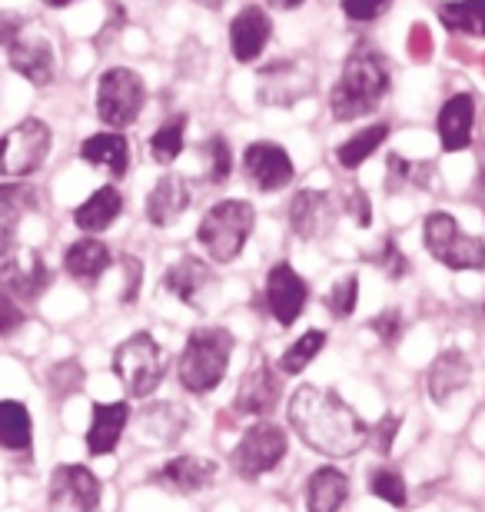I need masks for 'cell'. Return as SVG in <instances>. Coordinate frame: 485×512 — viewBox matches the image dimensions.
I'll list each match as a JSON object with an SVG mask.
<instances>
[{
  "label": "cell",
  "mask_w": 485,
  "mask_h": 512,
  "mask_svg": "<svg viewBox=\"0 0 485 512\" xmlns=\"http://www.w3.org/2000/svg\"><path fill=\"white\" fill-rule=\"evenodd\" d=\"M346 210H349V217L359 223V227H369V223H373V203H369V197L363 190H349Z\"/></svg>",
  "instance_id": "45"
},
{
  "label": "cell",
  "mask_w": 485,
  "mask_h": 512,
  "mask_svg": "<svg viewBox=\"0 0 485 512\" xmlns=\"http://www.w3.org/2000/svg\"><path fill=\"white\" fill-rule=\"evenodd\" d=\"M422 243L432 260L449 270H485V240L462 233L459 220L446 210L429 213L422 223Z\"/></svg>",
  "instance_id": "6"
},
{
  "label": "cell",
  "mask_w": 485,
  "mask_h": 512,
  "mask_svg": "<svg viewBox=\"0 0 485 512\" xmlns=\"http://www.w3.org/2000/svg\"><path fill=\"white\" fill-rule=\"evenodd\" d=\"M183 147H187V117L177 114L170 120H163V127L150 137V153L157 163H173L183 153Z\"/></svg>",
  "instance_id": "36"
},
{
  "label": "cell",
  "mask_w": 485,
  "mask_h": 512,
  "mask_svg": "<svg viewBox=\"0 0 485 512\" xmlns=\"http://www.w3.org/2000/svg\"><path fill=\"white\" fill-rule=\"evenodd\" d=\"M190 207V183L183 173H167L157 180V187L147 197V220L153 227H170Z\"/></svg>",
  "instance_id": "21"
},
{
  "label": "cell",
  "mask_w": 485,
  "mask_h": 512,
  "mask_svg": "<svg viewBox=\"0 0 485 512\" xmlns=\"http://www.w3.org/2000/svg\"><path fill=\"white\" fill-rule=\"evenodd\" d=\"M356 303H359V276L356 273H346L343 280H336L333 286H329V293L323 296V306L336 316V320L353 316Z\"/></svg>",
  "instance_id": "38"
},
{
  "label": "cell",
  "mask_w": 485,
  "mask_h": 512,
  "mask_svg": "<svg viewBox=\"0 0 485 512\" xmlns=\"http://www.w3.org/2000/svg\"><path fill=\"white\" fill-rule=\"evenodd\" d=\"M130 426V406L123 403H97L87 429V453L90 456H110L120 446L123 429Z\"/></svg>",
  "instance_id": "23"
},
{
  "label": "cell",
  "mask_w": 485,
  "mask_h": 512,
  "mask_svg": "<svg viewBox=\"0 0 485 512\" xmlns=\"http://www.w3.org/2000/svg\"><path fill=\"white\" fill-rule=\"evenodd\" d=\"M167 370L170 356L150 333H133L130 340H123L113 350V376H117L133 399L153 396V389L163 383Z\"/></svg>",
  "instance_id": "5"
},
{
  "label": "cell",
  "mask_w": 485,
  "mask_h": 512,
  "mask_svg": "<svg viewBox=\"0 0 485 512\" xmlns=\"http://www.w3.org/2000/svg\"><path fill=\"white\" fill-rule=\"evenodd\" d=\"M476 127V100L469 94H452L439 110V140L446 153H459L472 143Z\"/></svg>",
  "instance_id": "22"
},
{
  "label": "cell",
  "mask_w": 485,
  "mask_h": 512,
  "mask_svg": "<svg viewBox=\"0 0 485 512\" xmlns=\"http://www.w3.org/2000/svg\"><path fill=\"white\" fill-rule=\"evenodd\" d=\"M273 37V20L263 7H243L230 24V50L240 64H253L263 57Z\"/></svg>",
  "instance_id": "17"
},
{
  "label": "cell",
  "mask_w": 485,
  "mask_h": 512,
  "mask_svg": "<svg viewBox=\"0 0 485 512\" xmlns=\"http://www.w3.org/2000/svg\"><path fill=\"white\" fill-rule=\"evenodd\" d=\"M123 266H127V293H123V300L133 303V300H137L140 280H143V266L133 260V256H123Z\"/></svg>",
  "instance_id": "47"
},
{
  "label": "cell",
  "mask_w": 485,
  "mask_h": 512,
  "mask_svg": "<svg viewBox=\"0 0 485 512\" xmlns=\"http://www.w3.org/2000/svg\"><path fill=\"white\" fill-rule=\"evenodd\" d=\"M283 396V383H280V373H276L273 363H256L253 370L243 373L240 386H236V396H233V409L243 416H270L276 403Z\"/></svg>",
  "instance_id": "14"
},
{
  "label": "cell",
  "mask_w": 485,
  "mask_h": 512,
  "mask_svg": "<svg viewBox=\"0 0 485 512\" xmlns=\"http://www.w3.org/2000/svg\"><path fill=\"white\" fill-rule=\"evenodd\" d=\"M50 143H54V137H50V127L44 120L37 117L20 120L17 127H10L0 137V177L7 180L30 177L47 160Z\"/></svg>",
  "instance_id": "9"
},
{
  "label": "cell",
  "mask_w": 485,
  "mask_h": 512,
  "mask_svg": "<svg viewBox=\"0 0 485 512\" xmlns=\"http://www.w3.org/2000/svg\"><path fill=\"white\" fill-rule=\"evenodd\" d=\"M286 453H290V436H286V429L270 423V419H263V423H253L240 436L230 463L240 479H260L266 473H273L286 459Z\"/></svg>",
  "instance_id": "8"
},
{
  "label": "cell",
  "mask_w": 485,
  "mask_h": 512,
  "mask_svg": "<svg viewBox=\"0 0 485 512\" xmlns=\"http://www.w3.org/2000/svg\"><path fill=\"white\" fill-rule=\"evenodd\" d=\"M376 260H379V266L386 270L389 280H402V276L409 273V256L399 250V243H396V240H386Z\"/></svg>",
  "instance_id": "43"
},
{
  "label": "cell",
  "mask_w": 485,
  "mask_h": 512,
  "mask_svg": "<svg viewBox=\"0 0 485 512\" xmlns=\"http://www.w3.org/2000/svg\"><path fill=\"white\" fill-rule=\"evenodd\" d=\"M50 266L37 250H17L0 256V293H7L10 300L30 303L50 286Z\"/></svg>",
  "instance_id": "11"
},
{
  "label": "cell",
  "mask_w": 485,
  "mask_h": 512,
  "mask_svg": "<svg viewBox=\"0 0 485 512\" xmlns=\"http://www.w3.org/2000/svg\"><path fill=\"white\" fill-rule=\"evenodd\" d=\"M399 429H402V419L396 413H386L373 429H369V443L376 446L379 456H389L392 453V443H396Z\"/></svg>",
  "instance_id": "41"
},
{
  "label": "cell",
  "mask_w": 485,
  "mask_h": 512,
  "mask_svg": "<svg viewBox=\"0 0 485 512\" xmlns=\"http://www.w3.org/2000/svg\"><path fill=\"white\" fill-rule=\"evenodd\" d=\"M34 439V419L30 409L17 399H0V449L7 453H27Z\"/></svg>",
  "instance_id": "30"
},
{
  "label": "cell",
  "mask_w": 485,
  "mask_h": 512,
  "mask_svg": "<svg viewBox=\"0 0 485 512\" xmlns=\"http://www.w3.org/2000/svg\"><path fill=\"white\" fill-rule=\"evenodd\" d=\"M233 346H236L233 333L223 330V326H203V330H193L187 336V343H183V353L177 363L180 386L193 396L213 393V389L226 380Z\"/></svg>",
  "instance_id": "3"
},
{
  "label": "cell",
  "mask_w": 485,
  "mask_h": 512,
  "mask_svg": "<svg viewBox=\"0 0 485 512\" xmlns=\"http://www.w3.org/2000/svg\"><path fill=\"white\" fill-rule=\"evenodd\" d=\"M270 7H276V10H296V7H303L306 0H266Z\"/></svg>",
  "instance_id": "48"
},
{
  "label": "cell",
  "mask_w": 485,
  "mask_h": 512,
  "mask_svg": "<svg viewBox=\"0 0 485 512\" xmlns=\"http://www.w3.org/2000/svg\"><path fill=\"white\" fill-rule=\"evenodd\" d=\"M309 286L290 263H276L266 273V310L280 326H293L306 310Z\"/></svg>",
  "instance_id": "12"
},
{
  "label": "cell",
  "mask_w": 485,
  "mask_h": 512,
  "mask_svg": "<svg viewBox=\"0 0 485 512\" xmlns=\"http://www.w3.org/2000/svg\"><path fill=\"white\" fill-rule=\"evenodd\" d=\"M24 310L17 306V300H10L7 293H0V336H10L24 326Z\"/></svg>",
  "instance_id": "44"
},
{
  "label": "cell",
  "mask_w": 485,
  "mask_h": 512,
  "mask_svg": "<svg viewBox=\"0 0 485 512\" xmlns=\"http://www.w3.org/2000/svg\"><path fill=\"white\" fill-rule=\"evenodd\" d=\"M369 493L376 499H383V503L392 509H402L409 503L406 479H402L399 469H392V466H376L373 473H369Z\"/></svg>",
  "instance_id": "37"
},
{
  "label": "cell",
  "mask_w": 485,
  "mask_h": 512,
  "mask_svg": "<svg viewBox=\"0 0 485 512\" xmlns=\"http://www.w3.org/2000/svg\"><path fill=\"white\" fill-rule=\"evenodd\" d=\"M44 4H50V7H67V4H74V0H44Z\"/></svg>",
  "instance_id": "50"
},
{
  "label": "cell",
  "mask_w": 485,
  "mask_h": 512,
  "mask_svg": "<svg viewBox=\"0 0 485 512\" xmlns=\"http://www.w3.org/2000/svg\"><path fill=\"white\" fill-rule=\"evenodd\" d=\"M203 160H206V180L210 183L230 180L233 157H230V143H226L223 133H213V137L203 143Z\"/></svg>",
  "instance_id": "39"
},
{
  "label": "cell",
  "mask_w": 485,
  "mask_h": 512,
  "mask_svg": "<svg viewBox=\"0 0 485 512\" xmlns=\"http://www.w3.org/2000/svg\"><path fill=\"white\" fill-rule=\"evenodd\" d=\"M472 380V363L462 350H442L426 373V393L436 406H446Z\"/></svg>",
  "instance_id": "18"
},
{
  "label": "cell",
  "mask_w": 485,
  "mask_h": 512,
  "mask_svg": "<svg viewBox=\"0 0 485 512\" xmlns=\"http://www.w3.org/2000/svg\"><path fill=\"white\" fill-rule=\"evenodd\" d=\"M290 429L319 456L346 459L369 443V423L336 389L299 386L290 399Z\"/></svg>",
  "instance_id": "1"
},
{
  "label": "cell",
  "mask_w": 485,
  "mask_h": 512,
  "mask_svg": "<svg viewBox=\"0 0 485 512\" xmlns=\"http://www.w3.org/2000/svg\"><path fill=\"white\" fill-rule=\"evenodd\" d=\"M193 4H200V7H206V10H220L226 0H193Z\"/></svg>",
  "instance_id": "49"
},
{
  "label": "cell",
  "mask_w": 485,
  "mask_h": 512,
  "mask_svg": "<svg viewBox=\"0 0 485 512\" xmlns=\"http://www.w3.org/2000/svg\"><path fill=\"white\" fill-rule=\"evenodd\" d=\"M349 499V476L336 466H319L306 479V512H339Z\"/></svg>",
  "instance_id": "26"
},
{
  "label": "cell",
  "mask_w": 485,
  "mask_h": 512,
  "mask_svg": "<svg viewBox=\"0 0 485 512\" xmlns=\"http://www.w3.org/2000/svg\"><path fill=\"white\" fill-rule=\"evenodd\" d=\"M80 157L87 163H94V167H103L110 173V177H123L130 167V147H127V137H123L120 130H103V133H94V137H87L80 143Z\"/></svg>",
  "instance_id": "27"
},
{
  "label": "cell",
  "mask_w": 485,
  "mask_h": 512,
  "mask_svg": "<svg viewBox=\"0 0 485 512\" xmlns=\"http://www.w3.org/2000/svg\"><path fill=\"white\" fill-rule=\"evenodd\" d=\"M103 486L100 479L80 463H64L50 476L47 509L50 512H97Z\"/></svg>",
  "instance_id": "10"
},
{
  "label": "cell",
  "mask_w": 485,
  "mask_h": 512,
  "mask_svg": "<svg viewBox=\"0 0 485 512\" xmlns=\"http://www.w3.org/2000/svg\"><path fill=\"white\" fill-rule=\"evenodd\" d=\"M439 20L452 34L485 37V0H449L439 7Z\"/></svg>",
  "instance_id": "33"
},
{
  "label": "cell",
  "mask_w": 485,
  "mask_h": 512,
  "mask_svg": "<svg viewBox=\"0 0 485 512\" xmlns=\"http://www.w3.org/2000/svg\"><path fill=\"white\" fill-rule=\"evenodd\" d=\"M30 207H34V193L27 187H20V183H4L0 187V256H7L10 247H14L17 223Z\"/></svg>",
  "instance_id": "31"
},
{
  "label": "cell",
  "mask_w": 485,
  "mask_h": 512,
  "mask_svg": "<svg viewBox=\"0 0 485 512\" xmlns=\"http://www.w3.org/2000/svg\"><path fill=\"white\" fill-rule=\"evenodd\" d=\"M213 286H216V276L200 256H180V260L163 273V290L177 296L180 303L196 306V310L206 303V296L213 293Z\"/></svg>",
  "instance_id": "16"
},
{
  "label": "cell",
  "mask_w": 485,
  "mask_h": 512,
  "mask_svg": "<svg viewBox=\"0 0 485 512\" xmlns=\"http://www.w3.org/2000/svg\"><path fill=\"white\" fill-rule=\"evenodd\" d=\"M120 213H123L120 190L117 187H100L74 210V223L87 233H100V230H107Z\"/></svg>",
  "instance_id": "29"
},
{
  "label": "cell",
  "mask_w": 485,
  "mask_h": 512,
  "mask_svg": "<svg viewBox=\"0 0 485 512\" xmlns=\"http://www.w3.org/2000/svg\"><path fill=\"white\" fill-rule=\"evenodd\" d=\"M7 57H10V67L17 70L20 77H27L34 87H47L54 80V50H50L47 40H24L17 37L14 44L7 47Z\"/></svg>",
  "instance_id": "25"
},
{
  "label": "cell",
  "mask_w": 485,
  "mask_h": 512,
  "mask_svg": "<svg viewBox=\"0 0 485 512\" xmlns=\"http://www.w3.org/2000/svg\"><path fill=\"white\" fill-rule=\"evenodd\" d=\"M110 263H113L110 247L97 237H84V240L70 243L64 253V270L74 276V280H84V283L100 280V276L110 270Z\"/></svg>",
  "instance_id": "28"
},
{
  "label": "cell",
  "mask_w": 485,
  "mask_h": 512,
  "mask_svg": "<svg viewBox=\"0 0 485 512\" xmlns=\"http://www.w3.org/2000/svg\"><path fill=\"white\" fill-rule=\"evenodd\" d=\"M389 84V60L373 47H359L349 54L343 77L336 80L333 94H329V110H333L336 120H356L373 114L379 100L389 94Z\"/></svg>",
  "instance_id": "2"
},
{
  "label": "cell",
  "mask_w": 485,
  "mask_h": 512,
  "mask_svg": "<svg viewBox=\"0 0 485 512\" xmlns=\"http://www.w3.org/2000/svg\"><path fill=\"white\" fill-rule=\"evenodd\" d=\"M147 104L143 77L130 67H110L97 84V114L107 127L123 130L137 124L140 110Z\"/></svg>",
  "instance_id": "7"
},
{
  "label": "cell",
  "mask_w": 485,
  "mask_h": 512,
  "mask_svg": "<svg viewBox=\"0 0 485 512\" xmlns=\"http://www.w3.org/2000/svg\"><path fill=\"white\" fill-rule=\"evenodd\" d=\"M190 426V413L177 403H153L140 413L137 433L147 446H170Z\"/></svg>",
  "instance_id": "24"
},
{
  "label": "cell",
  "mask_w": 485,
  "mask_h": 512,
  "mask_svg": "<svg viewBox=\"0 0 485 512\" xmlns=\"http://www.w3.org/2000/svg\"><path fill=\"white\" fill-rule=\"evenodd\" d=\"M243 170L263 193H276V190L290 187L293 177H296V167H293L290 153H286L280 143H273V140L250 143L246 153H243Z\"/></svg>",
  "instance_id": "13"
},
{
  "label": "cell",
  "mask_w": 485,
  "mask_h": 512,
  "mask_svg": "<svg viewBox=\"0 0 485 512\" xmlns=\"http://www.w3.org/2000/svg\"><path fill=\"white\" fill-rule=\"evenodd\" d=\"M323 346H326V333L323 330H306L299 340H293L290 346H286V353L280 356L276 370H280L283 376H299L319 353H323Z\"/></svg>",
  "instance_id": "35"
},
{
  "label": "cell",
  "mask_w": 485,
  "mask_h": 512,
  "mask_svg": "<svg viewBox=\"0 0 485 512\" xmlns=\"http://www.w3.org/2000/svg\"><path fill=\"white\" fill-rule=\"evenodd\" d=\"M336 210L333 200L319 190H299L290 200V227L299 240H319L323 233L333 230Z\"/></svg>",
  "instance_id": "19"
},
{
  "label": "cell",
  "mask_w": 485,
  "mask_h": 512,
  "mask_svg": "<svg viewBox=\"0 0 485 512\" xmlns=\"http://www.w3.org/2000/svg\"><path fill=\"white\" fill-rule=\"evenodd\" d=\"M216 466L213 459H203V456H177L170 463H163L153 476V483H160L163 489L170 493H180V496H190V493H200L216 479Z\"/></svg>",
  "instance_id": "20"
},
{
  "label": "cell",
  "mask_w": 485,
  "mask_h": 512,
  "mask_svg": "<svg viewBox=\"0 0 485 512\" xmlns=\"http://www.w3.org/2000/svg\"><path fill=\"white\" fill-rule=\"evenodd\" d=\"M24 30V17L20 14H0V47H10Z\"/></svg>",
  "instance_id": "46"
},
{
  "label": "cell",
  "mask_w": 485,
  "mask_h": 512,
  "mask_svg": "<svg viewBox=\"0 0 485 512\" xmlns=\"http://www.w3.org/2000/svg\"><path fill=\"white\" fill-rule=\"evenodd\" d=\"M432 177H436V167L429 160H402L399 153L389 157V180H386V190L389 193H399V190H429L432 187Z\"/></svg>",
  "instance_id": "34"
},
{
  "label": "cell",
  "mask_w": 485,
  "mask_h": 512,
  "mask_svg": "<svg viewBox=\"0 0 485 512\" xmlns=\"http://www.w3.org/2000/svg\"><path fill=\"white\" fill-rule=\"evenodd\" d=\"M386 137H389V124H369L363 130H356L353 137L339 143V150H336L339 167H346V170L363 167V163L373 157L379 147H383Z\"/></svg>",
  "instance_id": "32"
},
{
  "label": "cell",
  "mask_w": 485,
  "mask_h": 512,
  "mask_svg": "<svg viewBox=\"0 0 485 512\" xmlns=\"http://www.w3.org/2000/svg\"><path fill=\"white\" fill-rule=\"evenodd\" d=\"M392 0H343V14L353 20V24H373V20L389 10Z\"/></svg>",
  "instance_id": "42"
},
{
  "label": "cell",
  "mask_w": 485,
  "mask_h": 512,
  "mask_svg": "<svg viewBox=\"0 0 485 512\" xmlns=\"http://www.w3.org/2000/svg\"><path fill=\"white\" fill-rule=\"evenodd\" d=\"M256 227V210L246 200H220L206 210V217L200 220L196 240L206 250L213 263H233L243 253V247L250 243Z\"/></svg>",
  "instance_id": "4"
},
{
  "label": "cell",
  "mask_w": 485,
  "mask_h": 512,
  "mask_svg": "<svg viewBox=\"0 0 485 512\" xmlns=\"http://www.w3.org/2000/svg\"><path fill=\"white\" fill-rule=\"evenodd\" d=\"M309 90H313V74L293 60H280L260 70V104L266 107H290Z\"/></svg>",
  "instance_id": "15"
},
{
  "label": "cell",
  "mask_w": 485,
  "mask_h": 512,
  "mask_svg": "<svg viewBox=\"0 0 485 512\" xmlns=\"http://www.w3.org/2000/svg\"><path fill=\"white\" fill-rule=\"evenodd\" d=\"M369 330H373L386 346H396L402 340V333H406V316H402L399 306H389V310H383L369 320Z\"/></svg>",
  "instance_id": "40"
}]
</instances>
